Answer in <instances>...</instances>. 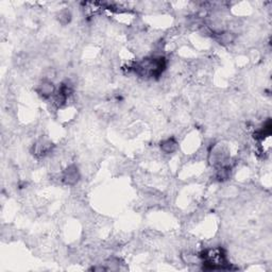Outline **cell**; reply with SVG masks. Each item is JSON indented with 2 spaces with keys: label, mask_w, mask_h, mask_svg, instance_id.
Segmentation results:
<instances>
[{
  "label": "cell",
  "mask_w": 272,
  "mask_h": 272,
  "mask_svg": "<svg viewBox=\"0 0 272 272\" xmlns=\"http://www.w3.org/2000/svg\"><path fill=\"white\" fill-rule=\"evenodd\" d=\"M56 92H57V88L50 79L44 78L37 84V87H36V93L44 99L52 98L53 95L56 94Z\"/></svg>",
  "instance_id": "3"
},
{
  "label": "cell",
  "mask_w": 272,
  "mask_h": 272,
  "mask_svg": "<svg viewBox=\"0 0 272 272\" xmlns=\"http://www.w3.org/2000/svg\"><path fill=\"white\" fill-rule=\"evenodd\" d=\"M52 149H53V145L49 139L40 137L33 144L32 154L35 156L36 159H44L45 156L52 152Z\"/></svg>",
  "instance_id": "1"
},
{
  "label": "cell",
  "mask_w": 272,
  "mask_h": 272,
  "mask_svg": "<svg viewBox=\"0 0 272 272\" xmlns=\"http://www.w3.org/2000/svg\"><path fill=\"white\" fill-rule=\"evenodd\" d=\"M70 19H71V14H70L69 11H68V10H63V11L60 12L59 20H60L61 24L66 25V24H68V23L70 22Z\"/></svg>",
  "instance_id": "5"
},
{
  "label": "cell",
  "mask_w": 272,
  "mask_h": 272,
  "mask_svg": "<svg viewBox=\"0 0 272 272\" xmlns=\"http://www.w3.org/2000/svg\"><path fill=\"white\" fill-rule=\"evenodd\" d=\"M161 151L164 152L165 154H171L176 151V149L179 147L178 141L174 137H169L167 139H164L161 142Z\"/></svg>",
  "instance_id": "4"
},
{
  "label": "cell",
  "mask_w": 272,
  "mask_h": 272,
  "mask_svg": "<svg viewBox=\"0 0 272 272\" xmlns=\"http://www.w3.org/2000/svg\"><path fill=\"white\" fill-rule=\"evenodd\" d=\"M61 180L63 181L64 184L73 186L76 185L78 181L80 180V171L76 165H69L64 171L62 172V175H61Z\"/></svg>",
  "instance_id": "2"
}]
</instances>
